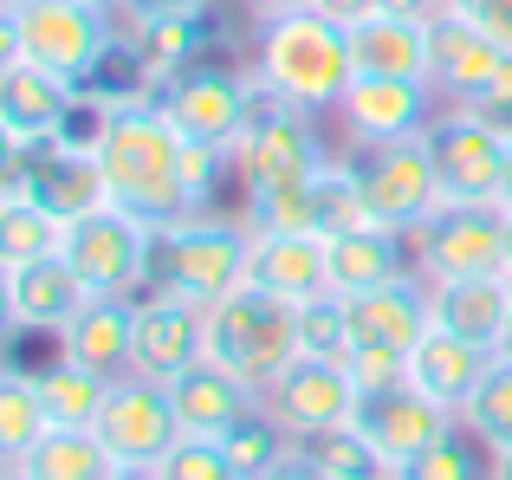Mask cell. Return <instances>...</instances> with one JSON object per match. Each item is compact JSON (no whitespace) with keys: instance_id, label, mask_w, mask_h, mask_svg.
<instances>
[{"instance_id":"22","label":"cell","mask_w":512,"mask_h":480,"mask_svg":"<svg viewBox=\"0 0 512 480\" xmlns=\"http://www.w3.org/2000/svg\"><path fill=\"white\" fill-rule=\"evenodd\" d=\"M344 305H350V338L370 344V351H409L415 357V344L435 331V305H428L422 273L396 279V286H376V292H357V299H344ZM357 344H350V351H357Z\"/></svg>"},{"instance_id":"39","label":"cell","mask_w":512,"mask_h":480,"mask_svg":"<svg viewBox=\"0 0 512 480\" xmlns=\"http://www.w3.org/2000/svg\"><path fill=\"white\" fill-rule=\"evenodd\" d=\"M156 474L163 480H240L234 468H227L221 442H208V435H182V442L156 461Z\"/></svg>"},{"instance_id":"33","label":"cell","mask_w":512,"mask_h":480,"mask_svg":"<svg viewBox=\"0 0 512 480\" xmlns=\"http://www.w3.org/2000/svg\"><path fill=\"white\" fill-rule=\"evenodd\" d=\"M65 221L52 215L46 202L33 195H0V266H26V260H46L59 253Z\"/></svg>"},{"instance_id":"19","label":"cell","mask_w":512,"mask_h":480,"mask_svg":"<svg viewBox=\"0 0 512 480\" xmlns=\"http://www.w3.org/2000/svg\"><path fill=\"white\" fill-rule=\"evenodd\" d=\"M85 299L91 292L65 266V253H46V260H26V266H0V312H7L13 331H52L59 338Z\"/></svg>"},{"instance_id":"18","label":"cell","mask_w":512,"mask_h":480,"mask_svg":"<svg viewBox=\"0 0 512 480\" xmlns=\"http://www.w3.org/2000/svg\"><path fill=\"white\" fill-rule=\"evenodd\" d=\"M208 357V312L169 292H143L137 299V377L175 383Z\"/></svg>"},{"instance_id":"53","label":"cell","mask_w":512,"mask_h":480,"mask_svg":"<svg viewBox=\"0 0 512 480\" xmlns=\"http://www.w3.org/2000/svg\"><path fill=\"white\" fill-rule=\"evenodd\" d=\"M85 7H104V13H117V0H85Z\"/></svg>"},{"instance_id":"17","label":"cell","mask_w":512,"mask_h":480,"mask_svg":"<svg viewBox=\"0 0 512 480\" xmlns=\"http://www.w3.org/2000/svg\"><path fill=\"white\" fill-rule=\"evenodd\" d=\"M78 111V85L39 72L26 59H0V137L7 150H46V143H72L65 124Z\"/></svg>"},{"instance_id":"49","label":"cell","mask_w":512,"mask_h":480,"mask_svg":"<svg viewBox=\"0 0 512 480\" xmlns=\"http://www.w3.org/2000/svg\"><path fill=\"white\" fill-rule=\"evenodd\" d=\"M493 480H512V448H493Z\"/></svg>"},{"instance_id":"4","label":"cell","mask_w":512,"mask_h":480,"mask_svg":"<svg viewBox=\"0 0 512 480\" xmlns=\"http://www.w3.org/2000/svg\"><path fill=\"white\" fill-rule=\"evenodd\" d=\"M247 266H253V228L227 215H182L150 240V292L188 299L201 312L247 286Z\"/></svg>"},{"instance_id":"24","label":"cell","mask_w":512,"mask_h":480,"mask_svg":"<svg viewBox=\"0 0 512 480\" xmlns=\"http://www.w3.org/2000/svg\"><path fill=\"white\" fill-rule=\"evenodd\" d=\"M428 305H435V331H454V338L480 344L493 357L506 351V318H512V279L506 273L441 279V286H428Z\"/></svg>"},{"instance_id":"48","label":"cell","mask_w":512,"mask_h":480,"mask_svg":"<svg viewBox=\"0 0 512 480\" xmlns=\"http://www.w3.org/2000/svg\"><path fill=\"white\" fill-rule=\"evenodd\" d=\"M500 208L512 215V137H506V176H500Z\"/></svg>"},{"instance_id":"1","label":"cell","mask_w":512,"mask_h":480,"mask_svg":"<svg viewBox=\"0 0 512 480\" xmlns=\"http://www.w3.org/2000/svg\"><path fill=\"white\" fill-rule=\"evenodd\" d=\"M182 130L169 124V111L156 104V91H137V98H111L98 111V130H91V156L104 169V189L124 215L150 221V228H169L182 215H201L195 195L182 182Z\"/></svg>"},{"instance_id":"23","label":"cell","mask_w":512,"mask_h":480,"mask_svg":"<svg viewBox=\"0 0 512 480\" xmlns=\"http://www.w3.org/2000/svg\"><path fill=\"white\" fill-rule=\"evenodd\" d=\"M163 390H169V409H175V429L208 435V442H221L240 416L260 409V390H253L247 377H234L227 364H214V357H201L195 370H182V377L163 383Z\"/></svg>"},{"instance_id":"5","label":"cell","mask_w":512,"mask_h":480,"mask_svg":"<svg viewBox=\"0 0 512 480\" xmlns=\"http://www.w3.org/2000/svg\"><path fill=\"white\" fill-rule=\"evenodd\" d=\"M208 357L247 377L253 390H266L299 357V305L266 286L227 292L221 305H208Z\"/></svg>"},{"instance_id":"50","label":"cell","mask_w":512,"mask_h":480,"mask_svg":"<svg viewBox=\"0 0 512 480\" xmlns=\"http://www.w3.org/2000/svg\"><path fill=\"white\" fill-rule=\"evenodd\" d=\"M111 480H163V474H156V468H117Z\"/></svg>"},{"instance_id":"36","label":"cell","mask_w":512,"mask_h":480,"mask_svg":"<svg viewBox=\"0 0 512 480\" xmlns=\"http://www.w3.org/2000/svg\"><path fill=\"white\" fill-rule=\"evenodd\" d=\"M461 422L487 448H512V351H500L487 370H480V383H474V396H467Z\"/></svg>"},{"instance_id":"25","label":"cell","mask_w":512,"mask_h":480,"mask_svg":"<svg viewBox=\"0 0 512 480\" xmlns=\"http://www.w3.org/2000/svg\"><path fill=\"white\" fill-rule=\"evenodd\" d=\"M325 260H331V292L357 299V292H376V286H396V279L415 273V240L396 234V228H350V234H331L325 240Z\"/></svg>"},{"instance_id":"15","label":"cell","mask_w":512,"mask_h":480,"mask_svg":"<svg viewBox=\"0 0 512 480\" xmlns=\"http://www.w3.org/2000/svg\"><path fill=\"white\" fill-rule=\"evenodd\" d=\"M454 409H441L435 396H422L415 383H389V390H357V409H350V429L363 435V442L376 448V455L389 461V474L402 468V461H415L435 435L454 429Z\"/></svg>"},{"instance_id":"30","label":"cell","mask_w":512,"mask_h":480,"mask_svg":"<svg viewBox=\"0 0 512 480\" xmlns=\"http://www.w3.org/2000/svg\"><path fill=\"white\" fill-rule=\"evenodd\" d=\"M13 468H26L33 480H111L117 461L91 429H46V442L26 461H13Z\"/></svg>"},{"instance_id":"45","label":"cell","mask_w":512,"mask_h":480,"mask_svg":"<svg viewBox=\"0 0 512 480\" xmlns=\"http://www.w3.org/2000/svg\"><path fill=\"white\" fill-rule=\"evenodd\" d=\"M240 7L253 13V26H273V20H292V13H305L312 0H240Z\"/></svg>"},{"instance_id":"27","label":"cell","mask_w":512,"mask_h":480,"mask_svg":"<svg viewBox=\"0 0 512 480\" xmlns=\"http://www.w3.org/2000/svg\"><path fill=\"white\" fill-rule=\"evenodd\" d=\"M487 364H493V351L454 338V331H428V338L415 344V357H409V383H415L422 396H435L441 409H454V416H461Z\"/></svg>"},{"instance_id":"38","label":"cell","mask_w":512,"mask_h":480,"mask_svg":"<svg viewBox=\"0 0 512 480\" xmlns=\"http://www.w3.org/2000/svg\"><path fill=\"white\" fill-rule=\"evenodd\" d=\"M350 305L344 292H318V299L299 305V351L305 357H331V364H344L350 357Z\"/></svg>"},{"instance_id":"47","label":"cell","mask_w":512,"mask_h":480,"mask_svg":"<svg viewBox=\"0 0 512 480\" xmlns=\"http://www.w3.org/2000/svg\"><path fill=\"white\" fill-rule=\"evenodd\" d=\"M266 480H338V474H325V468H318V461H312V455H305V448H299V455H292L286 468H273Z\"/></svg>"},{"instance_id":"14","label":"cell","mask_w":512,"mask_h":480,"mask_svg":"<svg viewBox=\"0 0 512 480\" xmlns=\"http://www.w3.org/2000/svg\"><path fill=\"white\" fill-rule=\"evenodd\" d=\"M266 416L286 422L292 435H325V429H344L350 409H357V377H350L344 364H331V357H292L286 370H279L273 383L260 390Z\"/></svg>"},{"instance_id":"34","label":"cell","mask_w":512,"mask_h":480,"mask_svg":"<svg viewBox=\"0 0 512 480\" xmlns=\"http://www.w3.org/2000/svg\"><path fill=\"white\" fill-rule=\"evenodd\" d=\"M33 377H39V396H46L52 429H91V422H98V409H104V396H111V383H104V377L65 364V357H52V364L33 370Z\"/></svg>"},{"instance_id":"42","label":"cell","mask_w":512,"mask_h":480,"mask_svg":"<svg viewBox=\"0 0 512 480\" xmlns=\"http://www.w3.org/2000/svg\"><path fill=\"white\" fill-rule=\"evenodd\" d=\"M467 111H474L480 124H493L500 137H512V52L500 59V72L487 78V91H480V98L467 104Z\"/></svg>"},{"instance_id":"40","label":"cell","mask_w":512,"mask_h":480,"mask_svg":"<svg viewBox=\"0 0 512 480\" xmlns=\"http://www.w3.org/2000/svg\"><path fill=\"white\" fill-rule=\"evenodd\" d=\"M208 7L214 0H117V26L137 39V33H150V26H163V20H201Z\"/></svg>"},{"instance_id":"54","label":"cell","mask_w":512,"mask_h":480,"mask_svg":"<svg viewBox=\"0 0 512 480\" xmlns=\"http://www.w3.org/2000/svg\"><path fill=\"white\" fill-rule=\"evenodd\" d=\"M506 351H512V318H506Z\"/></svg>"},{"instance_id":"9","label":"cell","mask_w":512,"mask_h":480,"mask_svg":"<svg viewBox=\"0 0 512 480\" xmlns=\"http://www.w3.org/2000/svg\"><path fill=\"white\" fill-rule=\"evenodd\" d=\"M409 240H415V273H422L428 286L506 273V208L500 202H448Z\"/></svg>"},{"instance_id":"21","label":"cell","mask_w":512,"mask_h":480,"mask_svg":"<svg viewBox=\"0 0 512 480\" xmlns=\"http://www.w3.org/2000/svg\"><path fill=\"white\" fill-rule=\"evenodd\" d=\"M500 59H506V46L487 39L474 20H461L448 7L435 13V26H428V85L448 104H474L487 91V78L500 72Z\"/></svg>"},{"instance_id":"8","label":"cell","mask_w":512,"mask_h":480,"mask_svg":"<svg viewBox=\"0 0 512 480\" xmlns=\"http://www.w3.org/2000/svg\"><path fill=\"white\" fill-rule=\"evenodd\" d=\"M350 169H357V182H363V202H370L376 228L415 234L428 215L448 208V189H441L435 156H428L422 137L383 143V150H350Z\"/></svg>"},{"instance_id":"43","label":"cell","mask_w":512,"mask_h":480,"mask_svg":"<svg viewBox=\"0 0 512 480\" xmlns=\"http://www.w3.org/2000/svg\"><path fill=\"white\" fill-rule=\"evenodd\" d=\"M448 13L474 20L487 39H500V46L512 52V0H448Z\"/></svg>"},{"instance_id":"35","label":"cell","mask_w":512,"mask_h":480,"mask_svg":"<svg viewBox=\"0 0 512 480\" xmlns=\"http://www.w3.org/2000/svg\"><path fill=\"white\" fill-rule=\"evenodd\" d=\"M240 221H247L253 234H318V176L247 189V215Z\"/></svg>"},{"instance_id":"6","label":"cell","mask_w":512,"mask_h":480,"mask_svg":"<svg viewBox=\"0 0 512 480\" xmlns=\"http://www.w3.org/2000/svg\"><path fill=\"white\" fill-rule=\"evenodd\" d=\"M150 240L156 228L137 215H124L117 202L91 208V215L65 221V266H72L78 279H85L91 299H137V292H150Z\"/></svg>"},{"instance_id":"3","label":"cell","mask_w":512,"mask_h":480,"mask_svg":"<svg viewBox=\"0 0 512 480\" xmlns=\"http://www.w3.org/2000/svg\"><path fill=\"white\" fill-rule=\"evenodd\" d=\"M0 39H7V59H26L78 91L124 46L117 13L85 7V0H0Z\"/></svg>"},{"instance_id":"28","label":"cell","mask_w":512,"mask_h":480,"mask_svg":"<svg viewBox=\"0 0 512 480\" xmlns=\"http://www.w3.org/2000/svg\"><path fill=\"white\" fill-rule=\"evenodd\" d=\"M428 26L435 20H396V13H370L363 26H350L357 78H428Z\"/></svg>"},{"instance_id":"20","label":"cell","mask_w":512,"mask_h":480,"mask_svg":"<svg viewBox=\"0 0 512 480\" xmlns=\"http://www.w3.org/2000/svg\"><path fill=\"white\" fill-rule=\"evenodd\" d=\"M59 357L104 383L137 377V299H85L59 331Z\"/></svg>"},{"instance_id":"7","label":"cell","mask_w":512,"mask_h":480,"mask_svg":"<svg viewBox=\"0 0 512 480\" xmlns=\"http://www.w3.org/2000/svg\"><path fill=\"white\" fill-rule=\"evenodd\" d=\"M156 104L169 111V124L182 130L188 143H208V150L234 156L240 137H247V124H253V78L195 59V65H182V72H169L163 85H156Z\"/></svg>"},{"instance_id":"13","label":"cell","mask_w":512,"mask_h":480,"mask_svg":"<svg viewBox=\"0 0 512 480\" xmlns=\"http://www.w3.org/2000/svg\"><path fill=\"white\" fill-rule=\"evenodd\" d=\"M7 195H33L46 202L59 221H78L91 208L111 202L104 189V169L91 156V143H46V150H7Z\"/></svg>"},{"instance_id":"52","label":"cell","mask_w":512,"mask_h":480,"mask_svg":"<svg viewBox=\"0 0 512 480\" xmlns=\"http://www.w3.org/2000/svg\"><path fill=\"white\" fill-rule=\"evenodd\" d=\"M506 279H512V215H506Z\"/></svg>"},{"instance_id":"37","label":"cell","mask_w":512,"mask_h":480,"mask_svg":"<svg viewBox=\"0 0 512 480\" xmlns=\"http://www.w3.org/2000/svg\"><path fill=\"white\" fill-rule=\"evenodd\" d=\"M299 448H305V455H312L325 474H338V480H389V461L376 455V448L363 442L350 422H344V429H325V435H305Z\"/></svg>"},{"instance_id":"44","label":"cell","mask_w":512,"mask_h":480,"mask_svg":"<svg viewBox=\"0 0 512 480\" xmlns=\"http://www.w3.org/2000/svg\"><path fill=\"white\" fill-rule=\"evenodd\" d=\"M312 13H325V20H338L350 33V26H363L376 13V0H312Z\"/></svg>"},{"instance_id":"32","label":"cell","mask_w":512,"mask_h":480,"mask_svg":"<svg viewBox=\"0 0 512 480\" xmlns=\"http://www.w3.org/2000/svg\"><path fill=\"white\" fill-rule=\"evenodd\" d=\"M389 480H493V448L480 442L467 422H454L448 435H435L422 455L402 461Z\"/></svg>"},{"instance_id":"11","label":"cell","mask_w":512,"mask_h":480,"mask_svg":"<svg viewBox=\"0 0 512 480\" xmlns=\"http://www.w3.org/2000/svg\"><path fill=\"white\" fill-rule=\"evenodd\" d=\"M435 176L448 189V202H500V176H506V137L493 124H480L467 104H448L435 124L422 130Z\"/></svg>"},{"instance_id":"29","label":"cell","mask_w":512,"mask_h":480,"mask_svg":"<svg viewBox=\"0 0 512 480\" xmlns=\"http://www.w3.org/2000/svg\"><path fill=\"white\" fill-rule=\"evenodd\" d=\"M221 455H227V468H234L240 480H266L273 468H286V461L299 455V435H292L286 422H273L266 403H260L253 416H240L234 429L221 435Z\"/></svg>"},{"instance_id":"41","label":"cell","mask_w":512,"mask_h":480,"mask_svg":"<svg viewBox=\"0 0 512 480\" xmlns=\"http://www.w3.org/2000/svg\"><path fill=\"white\" fill-rule=\"evenodd\" d=\"M344 370L357 377V390H389V383H409V351H370V344H357L344 357Z\"/></svg>"},{"instance_id":"26","label":"cell","mask_w":512,"mask_h":480,"mask_svg":"<svg viewBox=\"0 0 512 480\" xmlns=\"http://www.w3.org/2000/svg\"><path fill=\"white\" fill-rule=\"evenodd\" d=\"M247 286H266V292H279V299H292V305L331 292L325 234H253Z\"/></svg>"},{"instance_id":"31","label":"cell","mask_w":512,"mask_h":480,"mask_svg":"<svg viewBox=\"0 0 512 480\" xmlns=\"http://www.w3.org/2000/svg\"><path fill=\"white\" fill-rule=\"evenodd\" d=\"M52 416H46V396H39V377L13 364L0 377V461H26L39 442H46Z\"/></svg>"},{"instance_id":"10","label":"cell","mask_w":512,"mask_h":480,"mask_svg":"<svg viewBox=\"0 0 512 480\" xmlns=\"http://www.w3.org/2000/svg\"><path fill=\"white\" fill-rule=\"evenodd\" d=\"M331 156L318 143V124L292 104H279L273 91L253 78V124L234 150V176L247 189H273V182H299V176H318Z\"/></svg>"},{"instance_id":"2","label":"cell","mask_w":512,"mask_h":480,"mask_svg":"<svg viewBox=\"0 0 512 480\" xmlns=\"http://www.w3.org/2000/svg\"><path fill=\"white\" fill-rule=\"evenodd\" d=\"M253 78L273 91L279 104L305 117H338V104L357 85V52H350V33L325 13H292V20L260 26L253 39Z\"/></svg>"},{"instance_id":"12","label":"cell","mask_w":512,"mask_h":480,"mask_svg":"<svg viewBox=\"0 0 512 480\" xmlns=\"http://www.w3.org/2000/svg\"><path fill=\"white\" fill-rule=\"evenodd\" d=\"M91 435L111 448L117 468H156V461L182 442L169 390L150 383V377H117L111 396H104V409H98V422H91Z\"/></svg>"},{"instance_id":"16","label":"cell","mask_w":512,"mask_h":480,"mask_svg":"<svg viewBox=\"0 0 512 480\" xmlns=\"http://www.w3.org/2000/svg\"><path fill=\"white\" fill-rule=\"evenodd\" d=\"M338 124H344L350 150L409 143L435 124V85L428 78H357L350 98L338 104Z\"/></svg>"},{"instance_id":"51","label":"cell","mask_w":512,"mask_h":480,"mask_svg":"<svg viewBox=\"0 0 512 480\" xmlns=\"http://www.w3.org/2000/svg\"><path fill=\"white\" fill-rule=\"evenodd\" d=\"M0 480H33L26 468H13V461H0Z\"/></svg>"},{"instance_id":"46","label":"cell","mask_w":512,"mask_h":480,"mask_svg":"<svg viewBox=\"0 0 512 480\" xmlns=\"http://www.w3.org/2000/svg\"><path fill=\"white\" fill-rule=\"evenodd\" d=\"M448 0H376V13H396V20H435Z\"/></svg>"}]
</instances>
